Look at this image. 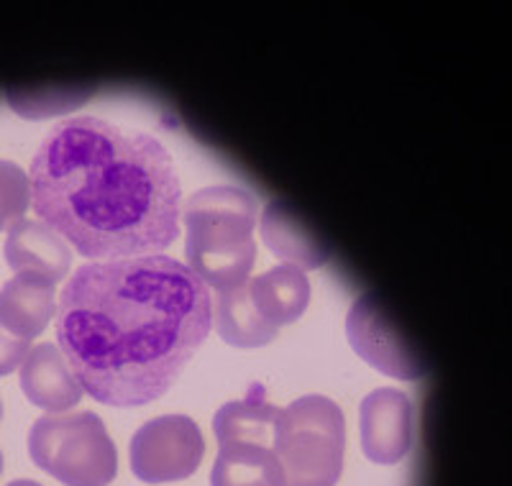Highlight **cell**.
<instances>
[{
  "label": "cell",
  "mask_w": 512,
  "mask_h": 486,
  "mask_svg": "<svg viewBox=\"0 0 512 486\" xmlns=\"http://www.w3.org/2000/svg\"><path fill=\"white\" fill-rule=\"evenodd\" d=\"M259 231H262L267 249L277 259L290 267L303 269V272L320 269L331 256L323 238L282 200H272L264 208L262 218H259Z\"/></svg>",
  "instance_id": "7c38bea8"
},
{
  "label": "cell",
  "mask_w": 512,
  "mask_h": 486,
  "mask_svg": "<svg viewBox=\"0 0 512 486\" xmlns=\"http://www.w3.org/2000/svg\"><path fill=\"white\" fill-rule=\"evenodd\" d=\"M210 290L164 254L82 264L57 300V338L82 392L111 407L159 400L205 343Z\"/></svg>",
  "instance_id": "6da1fadb"
},
{
  "label": "cell",
  "mask_w": 512,
  "mask_h": 486,
  "mask_svg": "<svg viewBox=\"0 0 512 486\" xmlns=\"http://www.w3.org/2000/svg\"><path fill=\"white\" fill-rule=\"evenodd\" d=\"M3 256L16 274H41L54 284L64 279V274L72 267L70 246L44 220L21 218L16 226L8 228Z\"/></svg>",
  "instance_id": "30bf717a"
},
{
  "label": "cell",
  "mask_w": 512,
  "mask_h": 486,
  "mask_svg": "<svg viewBox=\"0 0 512 486\" xmlns=\"http://www.w3.org/2000/svg\"><path fill=\"white\" fill-rule=\"evenodd\" d=\"M31 461L64 486H108L118 474V451L95 412L44 415L31 425Z\"/></svg>",
  "instance_id": "5b68a950"
},
{
  "label": "cell",
  "mask_w": 512,
  "mask_h": 486,
  "mask_svg": "<svg viewBox=\"0 0 512 486\" xmlns=\"http://www.w3.org/2000/svg\"><path fill=\"white\" fill-rule=\"evenodd\" d=\"M277 417H280V407L272 402H228L213 417V430H216L218 443L244 440V443L272 446Z\"/></svg>",
  "instance_id": "e0dca14e"
},
{
  "label": "cell",
  "mask_w": 512,
  "mask_h": 486,
  "mask_svg": "<svg viewBox=\"0 0 512 486\" xmlns=\"http://www.w3.org/2000/svg\"><path fill=\"white\" fill-rule=\"evenodd\" d=\"M31 205L29 174L18 164L0 159V231L16 226Z\"/></svg>",
  "instance_id": "ac0fdd59"
},
{
  "label": "cell",
  "mask_w": 512,
  "mask_h": 486,
  "mask_svg": "<svg viewBox=\"0 0 512 486\" xmlns=\"http://www.w3.org/2000/svg\"><path fill=\"white\" fill-rule=\"evenodd\" d=\"M29 353V341L11 336L3 325H0V377H6L11 371L21 366V361Z\"/></svg>",
  "instance_id": "d6986e66"
},
{
  "label": "cell",
  "mask_w": 512,
  "mask_h": 486,
  "mask_svg": "<svg viewBox=\"0 0 512 486\" xmlns=\"http://www.w3.org/2000/svg\"><path fill=\"white\" fill-rule=\"evenodd\" d=\"M18 384L26 400L49 415L67 412L80 402L82 384L75 377L62 348L54 343H39L29 348L26 359L18 366Z\"/></svg>",
  "instance_id": "9c48e42d"
},
{
  "label": "cell",
  "mask_w": 512,
  "mask_h": 486,
  "mask_svg": "<svg viewBox=\"0 0 512 486\" xmlns=\"http://www.w3.org/2000/svg\"><path fill=\"white\" fill-rule=\"evenodd\" d=\"M272 451L282 486H336L346 453L344 412L323 394L300 397L280 410Z\"/></svg>",
  "instance_id": "277c9868"
},
{
  "label": "cell",
  "mask_w": 512,
  "mask_h": 486,
  "mask_svg": "<svg viewBox=\"0 0 512 486\" xmlns=\"http://www.w3.org/2000/svg\"><path fill=\"white\" fill-rule=\"evenodd\" d=\"M95 85L82 82H47V85H13L6 90V100L13 113L24 118H52L72 113L88 103Z\"/></svg>",
  "instance_id": "2e32d148"
},
{
  "label": "cell",
  "mask_w": 512,
  "mask_h": 486,
  "mask_svg": "<svg viewBox=\"0 0 512 486\" xmlns=\"http://www.w3.org/2000/svg\"><path fill=\"white\" fill-rule=\"evenodd\" d=\"M29 185L39 220L93 261L159 254L180 236L175 162L144 131L67 118L36 149Z\"/></svg>",
  "instance_id": "7a4b0ae2"
},
{
  "label": "cell",
  "mask_w": 512,
  "mask_h": 486,
  "mask_svg": "<svg viewBox=\"0 0 512 486\" xmlns=\"http://www.w3.org/2000/svg\"><path fill=\"white\" fill-rule=\"evenodd\" d=\"M205 440L187 415H162L141 425L131 438V469L146 484H172L198 471Z\"/></svg>",
  "instance_id": "8992f818"
},
{
  "label": "cell",
  "mask_w": 512,
  "mask_h": 486,
  "mask_svg": "<svg viewBox=\"0 0 512 486\" xmlns=\"http://www.w3.org/2000/svg\"><path fill=\"white\" fill-rule=\"evenodd\" d=\"M361 451L379 466H395L413 448V402L392 387L374 389L364 397L359 412Z\"/></svg>",
  "instance_id": "ba28073f"
},
{
  "label": "cell",
  "mask_w": 512,
  "mask_h": 486,
  "mask_svg": "<svg viewBox=\"0 0 512 486\" xmlns=\"http://www.w3.org/2000/svg\"><path fill=\"white\" fill-rule=\"evenodd\" d=\"M256 223L259 203L241 187L210 185L187 197V267L208 290L221 292L249 282L256 261Z\"/></svg>",
  "instance_id": "3957f363"
},
{
  "label": "cell",
  "mask_w": 512,
  "mask_h": 486,
  "mask_svg": "<svg viewBox=\"0 0 512 486\" xmlns=\"http://www.w3.org/2000/svg\"><path fill=\"white\" fill-rule=\"evenodd\" d=\"M210 486H282V474L272 446L244 443V440L218 443Z\"/></svg>",
  "instance_id": "9a60e30c"
},
{
  "label": "cell",
  "mask_w": 512,
  "mask_h": 486,
  "mask_svg": "<svg viewBox=\"0 0 512 486\" xmlns=\"http://www.w3.org/2000/svg\"><path fill=\"white\" fill-rule=\"evenodd\" d=\"M346 336L361 359L387 377L415 382L428 374L423 353L405 338L374 292H364L354 300L346 315Z\"/></svg>",
  "instance_id": "52a82bcc"
},
{
  "label": "cell",
  "mask_w": 512,
  "mask_h": 486,
  "mask_svg": "<svg viewBox=\"0 0 512 486\" xmlns=\"http://www.w3.org/2000/svg\"><path fill=\"white\" fill-rule=\"evenodd\" d=\"M8 486H41L39 481H31V479H18V481H11Z\"/></svg>",
  "instance_id": "ffe728a7"
},
{
  "label": "cell",
  "mask_w": 512,
  "mask_h": 486,
  "mask_svg": "<svg viewBox=\"0 0 512 486\" xmlns=\"http://www.w3.org/2000/svg\"><path fill=\"white\" fill-rule=\"evenodd\" d=\"M0 420H3V402H0Z\"/></svg>",
  "instance_id": "7402d4cb"
},
{
  "label": "cell",
  "mask_w": 512,
  "mask_h": 486,
  "mask_svg": "<svg viewBox=\"0 0 512 486\" xmlns=\"http://www.w3.org/2000/svg\"><path fill=\"white\" fill-rule=\"evenodd\" d=\"M57 315V284L41 274L21 272L0 287V325L31 341Z\"/></svg>",
  "instance_id": "8fae6325"
},
{
  "label": "cell",
  "mask_w": 512,
  "mask_h": 486,
  "mask_svg": "<svg viewBox=\"0 0 512 486\" xmlns=\"http://www.w3.org/2000/svg\"><path fill=\"white\" fill-rule=\"evenodd\" d=\"M249 290L256 310L274 328L300 320V315L310 305L308 274L290 264H280V267L259 274L254 282H249Z\"/></svg>",
  "instance_id": "4fadbf2b"
},
{
  "label": "cell",
  "mask_w": 512,
  "mask_h": 486,
  "mask_svg": "<svg viewBox=\"0 0 512 486\" xmlns=\"http://www.w3.org/2000/svg\"><path fill=\"white\" fill-rule=\"evenodd\" d=\"M0 474H3V453H0Z\"/></svg>",
  "instance_id": "44dd1931"
},
{
  "label": "cell",
  "mask_w": 512,
  "mask_h": 486,
  "mask_svg": "<svg viewBox=\"0 0 512 486\" xmlns=\"http://www.w3.org/2000/svg\"><path fill=\"white\" fill-rule=\"evenodd\" d=\"M213 325L218 328L223 341L236 348L267 346L280 333V328H274L256 310L249 282L218 292L216 302H213Z\"/></svg>",
  "instance_id": "5bb4252c"
}]
</instances>
